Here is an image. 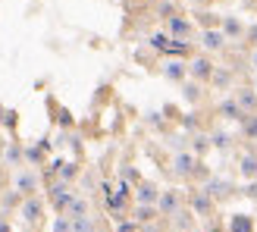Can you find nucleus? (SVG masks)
Wrapping results in <instances>:
<instances>
[{"mask_svg": "<svg viewBox=\"0 0 257 232\" xmlns=\"http://www.w3.org/2000/svg\"><path fill=\"white\" fill-rule=\"evenodd\" d=\"M157 198H160V191L154 188L151 182H138L135 185V201L138 204H154V207H157Z\"/></svg>", "mask_w": 257, "mask_h": 232, "instance_id": "nucleus-15", "label": "nucleus"}, {"mask_svg": "<svg viewBox=\"0 0 257 232\" xmlns=\"http://www.w3.org/2000/svg\"><path fill=\"white\" fill-rule=\"evenodd\" d=\"M210 232H223V229H210ZM226 232H229V229H226Z\"/></svg>", "mask_w": 257, "mask_h": 232, "instance_id": "nucleus-38", "label": "nucleus"}, {"mask_svg": "<svg viewBox=\"0 0 257 232\" xmlns=\"http://www.w3.org/2000/svg\"><path fill=\"white\" fill-rule=\"evenodd\" d=\"M179 207H182V195H179L176 188H166V191H160V198H157V210H160V213H166V216H176V213H179Z\"/></svg>", "mask_w": 257, "mask_h": 232, "instance_id": "nucleus-6", "label": "nucleus"}, {"mask_svg": "<svg viewBox=\"0 0 257 232\" xmlns=\"http://www.w3.org/2000/svg\"><path fill=\"white\" fill-rule=\"evenodd\" d=\"M238 176L241 179H257V154L254 151H245V154H238Z\"/></svg>", "mask_w": 257, "mask_h": 232, "instance_id": "nucleus-10", "label": "nucleus"}, {"mask_svg": "<svg viewBox=\"0 0 257 232\" xmlns=\"http://www.w3.org/2000/svg\"><path fill=\"white\" fill-rule=\"evenodd\" d=\"M235 100L245 113H257V91L254 88H235Z\"/></svg>", "mask_w": 257, "mask_h": 232, "instance_id": "nucleus-16", "label": "nucleus"}, {"mask_svg": "<svg viewBox=\"0 0 257 232\" xmlns=\"http://www.w3.org/2000/svg\"><path fill=\"white\" fill-rule=\"evenodd\" d=\"M25 160H29V163H41V160H44V148H41V145L25 148Z\"/></svg>", "mask_w": 257, "mask_h": 232, "instance_id": "nucleus-25", "label": "nucleus"}, {"mask_svg": "<svg viewBox=\"0 0 257 232\" xmlns=\"http://www.w3.org/2000/svg\"><path fill=\"white\" fill-rule=\"evenodd\" d=\"M251 88H254V91H257V72H254V85H251Z\"/></svg>", "mask_w": 257, "mask_h": 232, "instance_id": "nucleus-36", "label": "nucleus"}, {"mask_svg": "<svg viewBox=\"0 0 257 232\" xmlns=\"http://www.w3.org/2000/svg\"><path fill=\"white\" fill-rule=\"evenodd\" d=\"M210 145H213L216 151H229V148H232V135L220 129V132H213V135H210Z\"/></svg>", "mask_w": 257, "mask_h": 232, "instance_id": "nucleus-22", "label": "nucleus"}, {"mask_svg": "<svg viewBox=\"0 0 257 232\" xmlns=\"http://www.w3.org/2000/svg\"><path fill=\"white\" fill-rule=\"evenodd\" d=\"M25 157V151L19 148V145H13V141H10V148H7V163H19Z\"/></svg>", "mask_w": 257, "mask_h": 232, "instance_id": "nucleus-26", "label": "nucleus"}, {"mask_svg": "<svg viewBox=\"0 0 257 232\" xmlns=\"http://www.w3.org/2000/svg\"><path fill=\"white\" fill-rule=\"evenodd\" d=\"M245 195L248 198H257V179H251V182L245 185Z\"/></svg>", "mask_w": 257, "mask_h": 232, "instance_id": "nucleus-32", "label": "nucleus"}, {"mask_svg": "<svg viewBox=\"0 0 257 232\" xmlns=\"http://www.w3.org/2000/svg\"><path fill=\"white\" fill-rule=\"evenodd\" d=\"M216 116H220V120H226V123H241L248 113L241 110V104L235 100V94H229V97H223L220 104H216Z\"/></svg>", "mask_w": 257, "mask_h": 232, "instance_id": "nucleus-5", "label": "nucleus"}, {"mask_svg": "<svg viewBox=\"0 0 257 232\" xmlns=\"http://www.w3.org/2000/svg\"><path fill=\"white\" fill-rule=\"evenodd\" d=\"M251 69H254V72H257V47H254V50H251Z\"/></svg>", "mask_w": 257, "mask_h": 232, "instance_id": "nucleus-34", "label": "nucleus"}, {"mask_svg": "<svg viewBox=\"0 0 257 232\" xmlns=\"http://www.w3.org/2000/svg\"><path fill=\"white\" fill-rule=\"evenodd\" d=\"M229 38L223 35V29H204L201 32V47L207 50V54H213V50H223Z\"/></svg>", "mask_w": 257, "mask_h": 232, "instance_id": "nucleus-7", "label": "nucleus"}, {"mask_svg": "<svg viewBox=\"0 0 257 232\" xmlns=\"http://www.w3.org/2000/svg\"><path fill=\"white\" fill-rule=\"evenodd\" d=\"M104 198H107V210L119 216V213L128 207V201H132V191H128V182H119V185H116V191L110 188Z\"/></svg>", "mask_w": 257, "mask_h": 232, "instance_id": "nucleus-2", "label": "nucleus"}, {"mask_svg": "<svg viewBox=\"0 0 257 232\" xmlns=\"http://www.w3.org/2000/svg\"><path fill=\"white\" fill-rule=\"evenodd\" d=\"M57 123H60L63 129H72V113H69V110H60V113H57Z\"/></svg>", "mask_w": 257, "mask_h": 232, "instance_id": "nucleus-29", "label": "nucleus"}, {"mask_svg": "<svg viewBox=\"0 0 257 232\" xmlns=\"http://www.w3.org/2000/svg\"><path fill=\"white\" fill-rule=\"evenodd\" d=\"M191 210H195L198 216H210V210H213V198L207 195V191H191Z\"/></svg>", "mask_w": 257, "mask_h": 232, "instance_id": "nucleus-13", "label": "nucleus"}, {"mask_svg": "<svg viewBox=\"0 0 257 232\" xmlns=\"http://www.w3.org/2000/svg\"><path fill=\"white\" fill-rule=\"evenodd\" d=\"M166 32H170V38H176V41H188L191 44L195 25H191V19H185V16H173V19H166Z\"/></svg>", "mask_w": 257, "mask_h": 232, "instance_id": "nucleus-3", "label": "nucleus"}, {"mask_svg": "<svg viewBox=\"0 0 257 232\" xmlns=\"http://www.w3.org/2000/svg\"><path fill=\"white\" fill-rule=\"evenodd\" d=\"M210 82H213L216 88H229V85H232V72L216 66V72H213V79H210Z\"/></svg>", "mask_w": 257, "mask_h": 232, "instance_id": "nucleus-23", "label": "nucleus"}, {"mask_svg": "<svg viewBox=\"0 0 257 232\" xmlns=\"http://www.w3.org/2000/svg\"><path fill=\"white\" fill-rule=\"evenodd\" d=\"M41 213H44V201L35 198V195H29V198H25V204H22V216L29 223H38V220H41Z\"/></svg>", "mask_w": 257, "mask_h": 232, "instance_id": "nucleus-14", "label": "nucleus"}, {"mask_svg": "<svg viewBox=\"0 0 257 232\" xmlns=\"http://www.w3.org/2000/svg\"><path fill=\"white\" fill-rule=\"evenodd\" d=\"M207 148H213L210 138H207V135H195V154H204Z\"/></svg>", "mask_w": 257, "mask_h": 232, "instance_id": "nucleus-27", "label": "nucleus"}, {"mask_svg": "<svg viewBox=\"0 0 257 232\" xmlns=\"http://www.w3.org/2000/svg\"><path fill=\"white\" fill-rule=\"evenodd\" d=\"M182 126H185V129H198V116H195V113H188L185 120H182Z\"/></svg>", "mask_w": 257, "mask_h": 232, "instance_id": "nucleus-30", "label": "nucleus"}, {"mask_svg": "<svg viewBox=\"0 0 257 232\" xmlns=\"http://www.w3.org/2000/svg\"><path fill=\"white\" fill-rule=\"evenodd\" d=\"M198 157H195V154H191V151H182V154H176V160H173V170L179 173V176H191V173H195L198 170Z\"/></svg>", "mask_w": 257, "mask_h": 232, "instance_id": "nucleus-9", "label": "nucleus"}, {"mask_svg": "<svg viewBox=\"0 0 257 232\" xmlns=\"http://www.w3.org/2000/svg\"><path fill=\"white\" fill-rule=\"evenodd\" d=\"M248 29L241 25V19H235V16H223V35L229 38V41H235V38H241Z\"/></svg>", "mask_w": 257, "mask_h": 232, "instance_id": "nucleus-18", "label": "nucleus"}, {"mask_svg": "<svg viewBox=\"0 0 257 232\" xmlns=\"http://www.w3.org/2000/svg\"><path fill=\"white\" fill-rule=\"evenodd\" d=\"M257 229V220H254V216L251 213H232V216H229V232H254Z\"/></svg>", "mask_w": 257, "mask_h": 232, "instance_id": "nucleus-12", "label": "nucleus"}, {"mask_svg": "<svg viewBox=\"0 0 257 232\" xmlns=\"http://www.w3.org/2000/svg\"><path fill=\"white\" fill-rule=\"evenodd\" d=\"M50 201H54V207H57V210H69V207H72V201H75V195L69 191L66 182H57L54 188H50Z\"/></svg>", "mask_w": 257, "mask_h": 232, "instance_id": "nucleus-8", "label": "nucleus"}, {"mask_svg": "<svg viewBox=\"0 0 257 232\" xmlns=\"http://www.w3.org/2000/svg\"><path fill=\"white\" fill-rule=\"evenodd\" d=\"M185 100H191V104H198L201 100V82H185Z\"/></svg>", "mask_w": 257, "mask_h": 232, "instance_id": "nucleus-24", "label": "nucleus"}, {"mask_svg": "<svg viewBox=\"0 0 257 232\" xmlns=\"http://www.w3.org/2000/svg\"><path fill=\"white\" fill-rule=\"evenodd\" d=\"M213 72H216V66H213V60L210 57H191V63H188V75L195 82H210L213 79Z\"/></svg>", "mask_w": 257, "mask_h": 232, "instance_id": "nucleus-4", "label": "nucleus"}, {"mask_svg": "<svg viewBox=\"0 0 257 232\" xmlns=\"http://www.w3.org/2000/svg\"><path fill=\"white\" fill-rule=\"evenodd\" d=\"M163 75H166L170 82H185L188 63H185V60H166V63H163Z\"/></svg>", "mask_w": 257, "mask_h": 232, "instance_id": "nucleus-11", "label": "nucleus"}, {"mask_svg": "<svg viewBox=\"0 0 257 232\" xmlns=\"http://www.w3.org/2000/svg\"><path fill=\"white\" fill-rule=\"evenodd\" d=\"M0 232H10V226H7V223H0Z\"/></svg>", "mask_w": 257, "mask_h": 232, "instance_id": "nucleus-35", "label": "nucleus"}, {"mask_svg": "<svg viewBox=\"0 0 257 232\" xmlns=\"http://www.w3.org/2000/svg\"><path fill=\"white\" fill-rule=\"evenodd\" d=\"M35 188H38V176H35V173H19V176H16V191H22V195H32Z\"/></svg>", "mask_w": 257, "mask_h": 232, "instance_id": "nucleus-20", "label": "nucleus"}, {"mask_svg": "<svg viewBox=\"0 0 257 232\" xmlns=\"http://www.w3.org/2000/svg\"><path fill=\"white\" fill-rule=\"evenodd\" d=\"M57 232H69L72 226H69V220H66V216H60V220H57V226H54Z\"/></svg>", "mask_w": 257, "mask_h": 232, "instance_id": "nucleus-31", "label": "nucleus"}, {"mask_svg": "<svg viewBox=\"0 0 257 232\" xmlns=\"http://www.w3.org/2000/svg\"><path fill=\"white\" fill-rule=\"evenodd\" d=\"M204 191H207L210 198H229V195H232V185H229L226 179H207Z\"/></svg>", "mask_w": 257, "mask_h": 232, "instance_id": "nucleus-17", "label": "nucleus"}, {"mask_svg": "<svg viewBox=\"0 0 257 232\" xmlns=\"http://www.w3.org/2000/svg\"><path fill=\"white\" fill-rule=\"evenodd\" d=\"M245 38H248V41H251V44L257 47V25H251V29L245 32Z\"/></svg>", "mask_w": 257, "mask_h": 232, "instance_id": "nucleus-33", "label": "nucleus"}, {"mask_svg": "<svg viewBox=\"0 0 257 232\" xmlns=\"http://www.w3.org/2000/svg\"><path fill=\"white\" fill-rule=\"evenodd\" d=\"M16 123H19V113H16V110H7V113H4V126L13 132V129H16Z\"/></svg>", "mask_w": 257, "mask_h": 232, "instance_id": "nucleus-28", "label": "nucleus"}, {"mask_svg": "<svg viewBox=\"0 0 257 232\" xmlns=\"http://www.w3.org/2000/svg\"><path fill=\"white\" fill-rule=\"evenodd\" d=\"M4 113H7V110H4V107H0V123H4Z\"/></svg>", "mask_w": 257, "mask_h": 232, "instance_id": "nucleus-37", "label": "nucleus"}, {"mask_svg": "<svg viewBox=\"0 0 257 232\" xmlns=\"http://www.w3.org/2000/svg\"><path fill=\"white\" fill-rule=\"evenodd\" d=\"M50 170H54L63 182H69V179H75V173H79V166H75L72 160H54L50 163Z\"/></svg>", "mask_w": 257, "mask_h": 232, "instance_id": "nucleus-19", "label": "nucleus"}, {"mask_svg": "<svg viewBox=\"0 0 257 232\" xmlns=\"http://www.w3.org/2000/svg\"><path fill=\"white\" fill-rule=\"evenodd\" d=\"M151 47L157 50V54H163L166 60H182L191 54V44L188 41H176V38H170V32H154L151 35Z\"/></svg>", "mask_w": 257, "mask_h": 232, "instance_id": "nucleus-1", "label": "nucleus"}, {"mask_svg": "<svg viewBox=\"0 0 257 232\" xmlns=\"http://www.w3.org/2000/svg\"><path fill=\"white\" fill-rule=\"evenodd\" d=\"M241 135H245V141H254L257 145V113H248L241 120Z\"/></svg>", "mask_w": 257, "mask_h": 232, "instance_id": "nucleus-21", "label": "nucleus"}]
</instances>
